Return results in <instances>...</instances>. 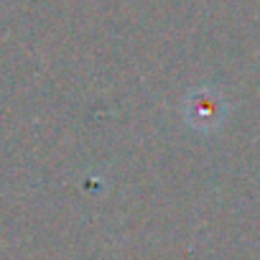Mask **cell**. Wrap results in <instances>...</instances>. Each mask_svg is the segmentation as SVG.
<instances>
[{
	"label": "cell",
	"mask_w": 260,
	"mask_h": 260,
	"mask_svg": "<svg viewBox=\"0 0 260 260\" xmlns=\"http://www.w3.org/2000/svg\"><path fill=\"white\" fill-rule=\"evenodd\" d=\"M224 115H227V105L214 89H197L194 94L186 97V120L191 127L202 130V133L219 127Z\"/></svg>",
	"instance_id": "cell-1"
}]
</instances>
